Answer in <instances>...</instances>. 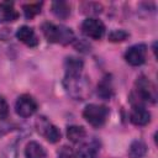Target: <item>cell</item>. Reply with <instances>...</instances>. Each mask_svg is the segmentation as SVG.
I'll list each match as a JSON object with an SVG mask.
<instances>
[{"label": "cell", "mask_w": 158, "mask_h": 158, "mask_svg": "<svg viewBox=\"0 0 158 158\" xmlns=\"http://www.w3.org/2000/svg\"><path fill=\"white\" fill-rule=\"evenodd\" d=\"M16 37L28 47H35L38 44V38H37L33 28H31L28 26H21L16 32Z\"/></svg>", "instance_id": "30bf717a"}, {"label": "cell", "mask_w": 158, "mask_h": 158, "mask_svg": "<svg viewBox=\"0 0 158 158\" xmlns=\"http://www.w3.org/2000/svg\"><path fill=\"white\" fill-rule=\"evenodd\" d=\"M9 115V105L6 100L0 96V118H5Z\"/></svg>", "instance_id": "7402d4cb"}, {"label": "cell", "mask_w": 158, "mask_h": 158, "mask_svg": "<svg viewBox=\"0 0 158 158\" xmlns=\"http://www.w3.org/2000/svg\"><path fill=\"white\" fill-rule=\"evenodd\" d=\"M41 6L42 4L41 2H32V4H26L23 5V12H25V16L27 19H32L33 16H36L37 14L41 12Z\"/></svg>", "instance_id": "d6986e66"}, {"label": "cell", "mask_w": 158, "mask_h": 158, "mask_svg": "<svg viewBox=\"0 0 158 158\" xmlns=\"http://www.w3.org/2000/svg\"><path fill=\"white\" fill-rule=\"evenodd\" d=\"M146 57H147V47L143 43L131 46L125 53V59L131 65L143 64L146 60Z\"/></svg>", "instance_id": "52a82bcc"}, {"label": "cell", "mask_w": 158, "mask_h": 158, "mask_svg": "<svg viewBox=\"0 0 158 158\" xmlns=\"http://www.w3.org/2000/svg\"><path fill=\"white\" fill-rule=\"evenodd\" d=\"M17 17H19V12L15 10L12 2L9 1L0 2V23L15 21Z\"/></svg>", "instance_id": "8fae6325"}, {"label": "cell", "mask_w": 158, "mask_h": 158, "mask_svg": "<svg viewBox=\"0 0 158 158\" xmlns=\"http://www.w3.org/2000/svg\"><path fill=\"white\" fill-rule=\"evenodd\" d=\"M64 85L68 94L77 100H84L88 95H90V84L88 83L86 78L81 77V74L65 75Z\"/></svg>", "instance_id": "7a4b0ae2"}, {"label": "cell", "mask_w": 158, "mask_h": 158, "mask_svg": "<svg viewBox=\"0 0 158 158\" xmlns=\"http://www.w3.org/2000/svg\"><path fill=\"white\" fill-rule=\"evenodd\" d=\"M127 37H128V33L123 30H114L109 35V40L111 42H121V41H125Z\"/></svg>", "instance_id": "ffe728a7"}, {"label": "cell", "mask_w": 158, "mask_h": 158, "mask_svg": "<svg viewBox=\"0 0 158 158\" xmlns=\"http://www.w3.org/2000/svg\"><path fill=\"white\" fill-rule=\"evenodd\" d=\"M83 116L91 126L100 127L105 123V121L109 116V109L104 105L90 104L84 109Z\"/></svg>", "instance_id": "3957f363"}, {"label": "cell", "mask_w": 158, "mask_h": 158, "mask_svg": "<svg viewBox=\"0 0 158 158\" xmlns=\"http://www.w3.org/2000/svg\"><path fill=\"white\" fill-rule=\"evenodd\" d=\"M67 136L69 141L74 143H79L86 137V131L81 126H69L67 130Z\"/></svg>", "instance_id": "9a60e30c"}, {"label": "cell", "mask_w": 158, "mask_h": 158, "mask_svg": "<svg viewBox=\"0 0 158 158\" xmlns=\"http://www.w3.org/2000/svg\"><path fill=\"white\" fill-rule=\"evenodd\" d=\"M83 33L93 40H100L105 33L104 23L98 19H86L81 25Z\"/></svg>", "instance_id": "ba28073f"}, {"label": "cell", "mask_w": 158, "mask_h": 158, "mask_svg": "<svg viewBox=\"0 0 158 158\" xmlns=\"http://www.w3.org/2000/svg\"><path fill=\"white\" fill-rule=\"evenodd\" d=\"M136 90H137V98H139L141 101H148V102H156L157 100V89L154 84L144 75H141L136 80Z\"/></svg>", "instance_id": "277c9868"}, {"label": "cell", "mask_w": 158, "mask_h": 158, "mask_svg": "<svg viewBox=\"0 0 158 158\" xmlns=\"http://www.w3.org/2000/svg\"><path fill=\"white\" fill-rule=\"evenodd\" d=\"M58 158H75V153L73 152L72 148L64 146L60 148V151L58 152Z\"/></svg>", "instance_id": "44dd1931"}, {"label": "cell", "mask_w": 158, "mask_h": 158, "mask_svg": "<svg viewBox=\"0 0 158 158\" xmlns=\"http://www.w3.org/2000/svg\"><path fill=\"white\" fill-rule=\"evenodd\" d=\"M15 109L17 115H20L21 117H30L37 111V102L31 95L23 94L17 99Z\"/></svg>", "instance_id": "8992f818"}, {"label": "cell", "mask_w": 158, "mask_h": 158, "mask_svg": "<svg viewBox=\"0 0 158 158\" xmlns=\"http://www.w3.org/2000/svg\"><path fill=\"white\" fill-rule=\"evenodd\" d=\"M75 158H96V147L93 144H84L77 153Z\"/></svg>", "instance_id": "ac0fdd59"}, {"label": "cell", "mask_w": 158, "mask_h": 158, "mask_svg": "<svg viewBox=\"0 0 158 158\" xmlns=\"http://www.w3.org/2000/svg\"><path fill=\"white\" fill-rule=\"evenodd\" d=\"M36 126H37V131L51 143H56L60 139V132L59 130L53 125L51 123L46 117H40L36 122Z\"/></svg>", "instance_id": "5b68a950"}, {"label": "cell", "mask_w": 158, "mask_h": 158, "mask_svg": "<svg viewBox=\"0 0 158 158\" xmlns=\"http://www.w3.org/2000/svg\"><path fill=\"white\" fill-rule=\"evenodd\" d=\"M130 120L136 126H144L151 120V114L142 105H133V109L130 114Z\"/></svg>", "instance_id": "9c48e42d"}, {"label": "cell", "mask_w": 158, "mask_h": 158, "mask_svg": "<svg viewBox=\"0 0 158 158\" xmlns=\"http://www.w3.org/2000/svg\"><path fill=\"white\" fill-rule=\"evenodd\" d=\"M42 32L44 37L53 43H60V44H68L74 40V33L70 28L62 26V25H54L51 22H44L42 25Z\"/></svg>", "instance_id": "6da1fadb"}, {"label": "cell", "mask_w": 158, "mask_h": 158, "mask_svg": "<svg viewBox=\"0 0 158 158\" xmlns=\"http://www.w3.org/2000/svg\"><path fill=\"white\" fill-rule=\"evenodd\" d=\"M25 157L26 158H44L46 157V149L38 142L31 141L26 144Z\"/></svg>", "instance_id": "7c38bea8"}, {"label": "cell", "mask_w": 158, "mask_h": 158, "mask_svg": "<svg viewBox=\"0 0 158 158\" xmlns=\"http://www.w3.org/2000/svg\"><path fill=\"white\" fill-rule=\"evenodd\" d=\"M83 69V62L79 58L69 57L65 60V75H78L81 74Z\"/></svg>", "instance_id": "4fadbf2b"}, {"label": "cell", "mask_w": 158, "mask_h": 158, "mask_svg": "<svg viewBox=\"0 0 158 158\" xmlns=\"http://www.w3.org/2000/svg\"><path fill=\"white\" fill-rule=\"evenodd\" d=\"M147 152V146L143 141L136 139L131 143L128 148V156L130 158H142Z\"/></svg>", "instance_id": "5bb4252c"}, {"label": "cell", "mask_w": 158, "mask_h": 158, "mask_svg": "<svg viewBox=\"0 0 158 158\" xmlns=\"http://www.w3.org/2000/svg\"><path fill=\"white\" fill-rule=\"evenodd\" d=\"M52 12L58 19H67L70 15V6L65 1H54L52 4Z\"/></svg>", "instance_id": "2e32d148"}, {"label": "cell", "mask_w": 158, "mask_h": 158, "mask_svg": "<svg viewBox=\"0 0 158 158\" xmlns=\"http://www.w3.org/2000/svg\"><path fill=\"white\" fill-rule=\"evenodd\" d=\"M98 95L104 99L107 100L111 98L112 95V85H111V80L109 77H105L98 85Z\"/></svg>", "instance_id": "e0dca14e"}]
</instances>
